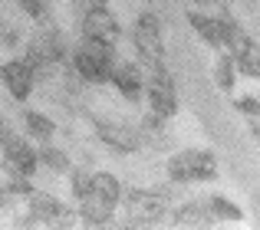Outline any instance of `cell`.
Segmentation results:
<instances>
[{"instance_id": "obj_25", "label": "cell", "mask_w": 260, "mask_h": 230, "mask_svg": "<svg viewBox=\"0 0 260 230\" xmlns=\"http://www.w3.org/2000/svg\"><path fill=\"white\" fill-rule=\"evenodd\" d=\"M250 128H254V135L260 138V122H254V125H250Z\"/></svg>"}, {"instance_id": "obj_2", "label": "cell", "mask_w": 260, "mask_h": 230, "mask_svg": "<svg viewBox=\"0 0 260 230\" xmlns=\"http://www.w3.org/2000/svg\"><path fill=\"white\" fill-rule=\"evenodd\" d=\"M168 174H172V181H211L217 178V161L208 151L191 148L168 161Z\"/></svg>"}, {"instance_id": "obj_27", "label": "cell", "mask_w": 260, "mask_h": 230, "mask_svg": "<svg viewBox=\"0 0 260 230\" xmlns=\"http://www.w3.org/2000/svg\"><path fill=\"white\" fill-rule=\"evenodd\" d=\"M0 128H4V119H0Z\"/></svg>"}, {"instance_id": "obj_24", "label": "cell", "mask_w": 260, "mask_h": 230, "mask_svg": "<svg viewBox=\"0 0 260 230\" xmlns=\"http://www.w3.org/2000/svg\"><path fill=\"white\" fill-rule=\"evenodd\" d=\"M86 7H89V10H95V7H106V0H86Z\"/></svg>"}, {"instance_id": "obj_10", "label": "cell", "mask_w": 260, "mask_h": 230, "mask_svg": "<svg viewBox=\"0 0 260 230\" xmlns=\"http://www.w3.org/2000/svg\"><path fill=\"white\" fill-rule=\"evenodd\" d=\"M191 26L204 36V43L211 46H224V26H221V17H208V13H188Z\"/></svg>"}, {"instance_id": "obj_17", "label": "cell", "mask_w": 260, "mask_h": 230, "mask_svg": "<svg viewBox=\"0 0 260 230\" xmlns=\"http://www.w3.org/2000/svg\"><path fill=\"white\" fill-rule=\"evenodd\" d=\"M214 79H217V86H221L224 92H231V89H234V56H221Z\"/></svg>"}, {"instance_id": "obj_18", "label": "cell", "mask_w": 260, "mask_h": 230, "mask_svg": "<svg viewBox=\"0 0 260 230\" xmlns=\"http://www.w3.org/2000/svg\"><path fill=\"white\" fill-rule=\"evenodd\" d=\"M175 220L178 224H204V220H211V214H208V207L188 204V207H181V211L175 214Z\"/></svg>"}, {"instance_id": "obj_3", "label": "cell", "mask_w": 260, "mask_h": 230, "mask_svg": "<svg viewBox=\"0 0 260 230\" xmlns=\"http://www.w3.org/2000/svg\"><path fill=\"white\" fill-rule=\"evenodd\" d=\"M135 50L145 63H165V46H161V26L155 13H142L135 26Z\"/></svg>"}, {"instance_id": "obj_12", "label": "cell", "mask_w": 260, "mask_h": 230, "mask_svg": "<svg viewBox=\"0 0 260 230\" xmlns=\"http://www.w3.org/2000/svg\"><path fill=\"white\" fill-rule=\"evenodd\" d=\"M221 26H224V46H228V50H231V56H237V53H241L244 46L250 43V36H247V33H244V26H237L234 20L228 17V13H224V17H221Z\"/></svg>"}, {"instance_id": "obj_20", "label": "cell", "mask_w": 260, "mask_h": 230, "mask_svg": "<svg viewBox=\"0 0 260 230\" xmlns=\"http://www.w3.org/2000/svg\"><path fill=\"white\" fill-rule=\"evenodd\" d=\"M89 191H92V174L76 171V174H73V194H76V201H83Z\"/></svg>"}, {"instance_id": "obj_19", "label": "cell", "mask_w": 260, "mask_h": 230, "mask_svg": "<svg viewBox=\"0 0 260 230\" xmlns=\"http://www.w3.org/2000/svg\"><path fill=\"white\" fill-rule=\"evenodd\" d=\"M40 161H43V165H50L53 171H66V168H70V161H66V155L63 151H56V148H40Z\"/></svg>"}, {"instance_id": "obj_1", "label": "cell", "mask_w": 260, "mask_h": 230, "mask_svg": "<svg viewBox=\"0 0 260 230\" xmlns=\"http://www.w3.org/2000/svg\"><path fill=\"white\" fill-rule=\"evenodd\" d=\"M76 72L89 83H112V69H115V50L112 43H102V40H89L83 36L76 56H73Z\"/></svg>"}, {"instance_id": "obj_7", "label": "cell", "mask_w": 260, "mask_h": 230, "mask_svg": "<svg viewBox=\"0 0 260 230\" xmlns=\"http://www.w3.org/2000/svg\"><path fill=\"white\" fill-rule=\"evenodd\" d=\"M112 83L119 86V92L125 99H142V86H145V79H142V69L139 66H132V63H115V69H112Z\"/></svg>"}, {"instance_id": "obj_8", "label": "cell", "mask_w": 260, "mask_h": 230, "mask_svg": "<svg viewBox=\"0 0 260 230\" xmlns=\"http://www.w3.org/2000/svg\"><path fill=\"white\" fill-rule=\"evenodd\" d=\"M99 138L106 141L109 148H115V151H135V148H139V135H135L132 128L119 125V122H102Z\"/></svg>"}, {"instance_id": "obj_13", "label": "cell", "mask_w": 260, "mask_h": 230, "mask_svg": "<svg viewBox=\"0 0 260 230\" xmlns=\"http://www.w3.org/2000/svg\"><path fill=\"white\" fill-rule=\"evenodd\" d=\"M92 194H99L102 201H109V204H119V198H122V187H119V181L112 178V174H106V171H99V174H92Z\"/></svg>"}, {"instance_id": "obj_5", "label": "cell", "mask_w": 260, "mask_h": 230, "mask_svg": "<svg viewBox=\"0 0 260 230\" xmlns=\"http://www.w3.org/2000/svg\"><path fill=\"white\" fill-rule=\"evenodd\" d=\"M83 36L102 40V43H115L119 23H115V17L106 10V7H95V10H86V17H83Z\"/></svg>"}, {"instance_id": "obj_22", "label": "cell", "mask_w": 260, "mask_h": 230, "mask_svg": "<svg viewBox=\"0 0 260 230\" xmlns=\"http://www.w3.org/2000/svg\"><path fill=\"white\" fill-rule=\"evenodd\" d=\"M237 112H244V115H250V119H257V115H260V102H257V99H241V102H237Z\"/></svg>"}, {"instance_id": "obj_11", "label": "cell", "mask_w": 260, "mask_h": 230, "mask_svg": "<svg viewBox=\"0 0 260 230\" xmlns=\"http://www.w3.org/2000/svg\"><path fill=\"white\" fill-rule=\"evenodd\" d=\"M79 217H83L86 224H106V220L112 217V204L102 201L99 194L89 191L86 198H83V204H79Z\"/></svg>"}, {"instance_id": "obj_21", "label": "cell", "mask_w": 260, "mask_h": 230, "mask_svg": "<svg viewBox=\"0 0 260 230\" xmlns=\"http://www.w3.org/2000/svg\"><path fill=\"white\" fill-rule=\"evenodd\" d=\"M20 7H23L26 17H33V20H43V13H46V0H20Z\"/></svg>"}, {"instance_id": "obj_9", "label": "cell", "mask_w": 260, "mask_h": 230, "mask_svg": "<svg viewBox=\"0 0 260 230\" xmlns=\"http://www.w3.org/2000/svg\"><path fill=\"white\" fill-rule=\"evenodd\" d=\"M30 220H63V224H70L73 220V214H66L63 207L56 204L53 198H46V194H30Z\"/></svg>"}, {"instance_id": "obj_23", "label": "cell", "mask_w": 260, "mask_h": 230, "mask_svg": "<svg viewBox=\"0 0 260 230\" xmlns=\"http://www.w3.org/2000/svg\"><path fill=\"white\" fill-rule=\"evenodd\" d=\"M7 201H10V191H7V187H0V207H7Z\"/></svg>"}, {"instance_id": "obj_6", "label": "cell", "mask_w": 260, "mask_h": 230, "mask_svg": "<svg viewBox=\"0 0 260 230\" xmlns=\"http://www.w3.org/2000/svg\"><path fill=\"white\" fill-rule=\"evenodd\" d=\"M0 79H4V86L10 89V96L20 99V102L33 92V83H37V79H33V69L23 59H13V63L0 66Z\"/></svg>"}, {"instance_id": "obj_16", "label": "cell", "mask_w": 260, "mask_h": 230, "mask_svg": "<svg viewBox=\"0 0 260 230\" xmlns=\"http://www.w3.org/2000/svg\"><path fill=\"white\" fill-rule=\"evenodd\" d=\"M208 214H211V220H241L244 217V211H241V207H234L228 198H211Z\"/></svg>"}, {"instance_id": "obj_26", "label": "cell", "mask_w": 260, "mask_h": 230, "mask_svg": "<svg viewBox=\"0 0 260 230\" xmlns=\"http://www.w3.org/2000/svg\"><path fill=\"white\" fill-rule=\"evenodd\" d=\"M194 4H204V7H211V4H217V0H194Z\"/></svg>"}, {"instance_id": "obj_4", "label": "cell", "mask_w": 260, "mask_h": 230, "mask_svg": "<svg viewBox=\"0 0 260 230\" xmlns=\"http://www.w3.org/2000/svg\"><path fill=\"white\" fill-rule=\"evenodd\" d=\"M125 211L132 220H158L161 214H165V207H161V191H128L125 198Z\"/></svg>"}, {"instance_id": "obj_15", "label": "cell", "mask_w": 260, "mask_h": 230, "mask_svg": "<svg viewBox=\"0 0 260 230\" xmlns=\"http://www.w3.org/2000/svg\"><path fill=\"white\" fill-rule=\"evenodd\" d=\"M23 122H26V132H30L33 138H40V141H46L53 135V122L46 119L43 112H23Z\"/></svg>"}, {"instance_id": "obj_14", "label": "cell", "mask_w": 260, "mask_h": 230, "mask_svg": "<svg viewBox=\"0 0 260 230\" xmlns=\"http://www.w3.org/2000/svg\"><path fill=\"white\" fill-rule=\"evenodd\" d=\"M234 63H237V69H241L244 76L260 79V46H257V43H247V46H244V50L234 56Z\"/></svg>"}]
</instances>
